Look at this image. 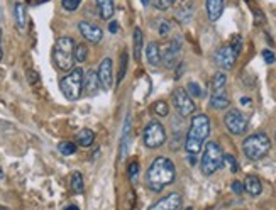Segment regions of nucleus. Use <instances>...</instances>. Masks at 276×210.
I'll return each instance as SVG.
<instances>
[{
	"instance_id": "f257e3e1",
	"label": "nucleus",
	"mask_w": 276,
	"mask_h": 210,
	"mask_svg": "<svg viewBox=\"0 0 276 210\" xmlns=\"http://www.w3.org/2000/svg\"><path fill=\"white\" fill-rule=\"evenodd\" d=\"M176 168L175 163L166 156H158L146 171V187L151 192L159 193L175 182Z\"/></svg>"
},
{
	"instance_id": "f03ea898",
	"label": "nucleus",
	"mask_w": 276,
	"mask_h": 210,
	"mask_svg": "<svg viewBox=\"0 0 276 210\" xmlns=\"http://www.w3.org/2000/svg\"><path fill=\"white\" fill-rule=\"evenodd\" d=\"M208 134H210V119H208L205 114H197L191 117L190 129L186 132V137L183 142L185 151L188 153V161L191 165H195L197 156L200 155Z\"/></svg>"
},
{
	"instance_id": "7ed1b4c3",
	"label": "nucleus",
	"mask_w": 276,
	"mask_h": 210,
	"mask_svg": "<svg viewBox=\"0 0 276 210\" xmlns=\"http://www.w3.org/2000/svg\"><path fill=\"white\" fill-rule=\"evenodd\" d=\"M75 41L68 36H63L54 43L53 61L60 71H71L75 65Z\"/></svg>"
},
{
	"instance_id": "20e7f679",
	"label": "nucleus",
	"mask_w": 276,
	"mask_h": 210,
	"mask_svg": "<svg viewBox=\"0 0 276 210\" xmlns=\"http://www.w3.org/2000/svg\"><path fill=\"white\" fill-rule=\"evenodd\" d=\"M269 149H271V141H269L268 134L264 132H256V134L247 136L242 142V153L247 160L259 161L264 156H268Z\"/></svg>"
},
{
	"instance_id": "39448f33",
	"label": "nucleus",
	"mask_w": 276,
	"mask_h": 210,
	"mask_svg": "<svg viewBox=\"0 0 276 210\" xmlns=\"http://www.w3.org/2000/svg\"><path fill=\"white\" fill-rule=\"evenodd\" d=\"M224 166V151L215 141L205 142L204 155H202L200 170L205 176H212L217 170Z\"/></svg>"
},
{
	"instance_id": "423d86ee",
	"label": "nucleus",
	"mask_w": 276,
	"mask_h": 210,
	"mask_svg": "<svg viewBox=\"0 0 276 210\" xmlns=\"http://www.w3.org/2000/svg\"><path fill=\"white\" fill-rule=\"evenodd\" d=\"M60 90L65 95L66 100L75 102L83 94V70L73 68L66 76H63L60 81Z\"/></svg>"
},
{
	"instance_id": "0eeeda50",
	"label": "nucleus",
	"mask_w": 276,
	"mask_h": 210,
	"mask_svg": "<svg viewBox=\"0 0 276 210\" xmlns=\"http://www.w3.org/2000/svg\"><path fill=\"white\" fill-rule=\"evenodd\" d=\"M166 142V131L164 126L158 121H151L148 126L144 127L143 132V144L149 149H156L161 147Z\"/></svg>"
},
{
	"instance_id": "6e6552de",
	"label": "nucleus",
	"mask_w": 276,
	"mask_h": 210,
	"mask_svg": "<svg viewBox=\"0 0 276 210\" xmlns=\"http://www.w3.org/2000/svg\"><path fill=\"white\" fill-rule=\"evenodd\" d=\"M224 124H226V129L231 132L232 136H242L244 132L247 131L249 119L247 115L242 114L239 109H231L224 115Z\"/></svg>"
},
{
	"instance_id": "1a4fd4ad",
	"label": "nucleus",
	"mask_w": 276,
	"mask_h": 210,
	"mask_svg": "<svg viewBox=\"0 0 276 210\" xmlns=\"http://www.w3.org/2000/svg\"><path fill=\"white\" fill-rule=\"evenodd\" d=\"M171 99H173L175 109L178 110V114L181 117H188L191 114H195L197 105H195L194 99H191V97L186 94L185 88H176L173 92V95H171Z\"/></svg>"
},
{
	"instance_id": "9d476101",
	"label": "nucleus",
	"mask_w": 276,
	"mask_h": 210,
	"mask_svg": "<svg viewBox=\"0 0 276 210\" xmlns=\"http://www.w3.org/2000/svg\"><path fill=\"white\" fill-rule=\"evenodd\" d=\"M237 56L239 54L229 44L227 46H220V48L213 53V63H215L218 68H222V70H232L234 65H236Z\"/></svg>"
},
{
	"instance_id": "9b49d317",
	"label": "nucleus",
	"mask_w": 276,
	"mask_h": 210,
	"mask_svg": "<svg viewBox=\"0 0 276 210\" xmlns=\"http://www.w3.org/2000/svg\"><path fill=\"white\" fill-rule=\"evenodd\" d=\"M98 83L103 90H111L114 85V63L111 58H103L97 71Z\"/></svg>"
},
{
	"instance_id": "f8f14e48",
	"label": "nucleus",
	"mask_w": 276,
	"mask_h": 210,
	"mask_svg": "<svg viewBox=\"0 0 276 210\" xmlns=\"http://www.w3.org/2000/svg\"><path fill=\"white\" fill-rule=\"evenodd\" d=\"M78 31H80V34L92 44H98L103 38V31L98 27L97 24L88 22V20H81V22L78 24Z\"/></svg>"
},
{
	"instance_id": "ddd939ff",
	"label": "nucleus",
	"mask_w": 276,
	"mask_h": 210,
	"mask_svg": "<svg viewBox=\"0 0 276 210\" xmlns=\"http://www.w3.org/2000/svg\"><path fill=\"white\" fill-rule=\"evenodd\" d=\"M180 53H181V41L180 39H173L163 49V53H161V61L164 63V66H168V68H173V66L178 63Z\"/></svg>"
},
{
	"instance_id": "4468645a",
	"label": "nucleus",
	"mask_w": 276,
	"mask_h": 210,
	"mask_svg": "<svg viewBox=\"0 0 276 210\" xmlns=\"http://www.w3.org/2000/svg\"><path fill=\"white\" fill-rule=\"evenodd\" d=\"M181 205H183V200H181L180 193H170L153 203L149 210H181Z\"/></svg>"
},
{
	"instance_id": "2eb2a0df",
	"label": "nucleus",
	"mask_w": 276,
	"mask_h": 210,
	"mask_svg": "<svg viewBox=\"0 0 276 210\" xmlns=\"http://www.w3.org/2000/svg\"><path fill=\"white\" fill-rule=\"evenodd\" d=\"M98 78H97V73L93 70H87L83 71V92L87 95H97L98 92Z\"/></svg>"
},
{
	"instance_id": "dca6fc26",
	"label": "nucleus",
	"mask_w": 276,
	"mask_h": 210,
	"mask_svg": "<svg viewBox=\"0 0 276 210\" xmlns=\"http://www.w3.org/2000/svg\"><path fill=\"white\" fill-rule=\"evenodd\" d=\"M129 144H131V115L126 117L124 121V131H122V137H121V161L126 160L127 153H129Z\"/></svg>"
},
{
	"instance_id": "f3484780",
	"label": "nucleus",
	"mask_w": 276,
	"mask_h": 210,
	"mask_svg": "<svg viewBox=\"0 0 276 210\" xmlns=\"http://www.w3.org/2000/svg\"><path fill=\"white\" fill-rule=\"evenodd\" d=\"M205 9H207L208 20H210V22H217L224 12V0H207Z\"/></svg>"
},
{
	"instance_id": "a211bd4d",
	"label": "nucleus",
	"mask_w": 276,
	"mask_h": 210,
	"mask_svg": "<svg viewBox=\"0 0 276 210\" xmlns=\"http://www.w3.org/2000/svg\"><path fill=\"white\" fill-rule=\"evenodd\" d=\"M242 185H244V190H246L251 197L261 195V192H263V183H261V180H259L258 176H254V175L246 176V180L242 182Z\"/></svg>"
},
{
	"instance_id": "6ab92c4d",
	"label": "nucleus",
	"mask_w": 276,
	"mask_h": 210,
	"mask_svg": "<svg viewBox=\"0 0 276 210\" xmlns=\"http://www.w3.org/2000/svg\"><path fill=\"white\" fill-rule=\"evenodd\" d=\"M226 85H227V75L224 73V71H218V73L213 75V78L210 81L212 95H224Z\"/></svg>"
},
{
	"instance_id": "aec40b11",
	"label": "nucleus",
	"mask_w": 276,
	"mask_h": 210,
	"mask_svg": "<svg viewBox=\"0 0 276 210\" xmlns=\"http://www.w3.org/2000/svg\"><path fill=\"white\" fill-rule=\"evenodd\" d=\"M14 17H15V25H17V29L22 33L25 25H27V12H25L24 4L17 2L14 5Z\"/></svg>"
},
{
	"instance_id": "412c9836",
	"label": "nucleus",
	"mask_w": 276,
	"mask_h": 210,
	"mask_svg": "<svg viewBox=\"0 0 276 210\" xmlns=\"http://www.w3.org/2000/svg\"><path fill=\"white\" fill-rule=\"evenodd\" d=\"M143 48H144V36H143V31L139 27L134 29V38H132V56L134 59L139 61L141 59V53H143Z\"/></svg>"
},
{
	"instance_id": "4be33fe9",
	"label": "nucleus",
	"mask_w": 276,
	"mask_h": 210,
	"mask_svg": "<svg viewBox=\"0 0 276 210\" xmlns=\"http://www.w3.org/2000/svg\"><path fill=\"white\" fill-rule=\"evenodd\" d=\"M97 7H98V14L103 20L112 19L114 12H116V5H114V0H97Z\"/></svg>"
},
{
	"instance_id": "5701e85b",
	"label": "nucleus",
	"mask_w": 276,
	"mask_h": 210,
	"mask_svg": "<svg viewBox=\"0 0 276 210\" xmlns=\"http://www.w3.org/2000/svg\"><path fill=\"white\" fill-rule=\"evenodd\" d=\"M146 58H148L151 66H159L161 65V49L156 43H149L146 48Z\"/></svg>"
},
{
	"instance_id": "b1692460",
	"label": "nucleus",
	"mask_w": 276,
	"mask_h": 210,
	"mask_svg": "<svg viewBox=\"0 0 276 210\" xmlns=\"http://www.w3.org/2000/svg\"><path fill=\"white\" fill-rule=\"evenodd\" d=\"M93 141H95V132L92 129H81L76 134V142L81 147H90L93 144Z\"/></svg>"
},
{
	"instance_id": "393cba45",
	"label": "nucleus",
	"mask_w": 276,
	"mask_h": 210,
	"mask_svg": "<svg viewBox=\"0 0 276 210\" xmlns=\"http://www.w3.org/2000/svg\"><path fill=\"white\" fill-rule=\"evenodd\" d=\"M176 19H178L181 24L190 22V20L194 19V5L186 4V5H183V7H180L178 10H176Z\"/></svg>"
},
{
	"instance_id": "a878e982",
	"label": "nucleus",
	"mask_w": 276,
	"mask_h": 210,
	"mask_svg": "<svg viewBox=\"0 0 276 210\" xmlns=\"http://www.w3.org/2000/svg\"><path fill=\"white\" fill-rule=\"evenodd\" d=\"M229 99L226 97V94L224 95H212L210 97V107L212 109H215V110H226L227 107H229Z\"/></svg>"
},
{
	"instance_id": "bb28decb",
	"label": "nucleus",
	"mask_w": 276,
	"mask_h": 210,
	"mask_svg": "<svg viewBox=\"0 0 276 210\" xmlns=\"http://www.w3.org/2000/svg\"><path fill=\"white\" fill-rule=\"evenodd\" d=\"M70 187H71V190L75 192V193H83V190H85V185H83V176H81L80 171H75L71 175Z\"/></svg>"
},
{
	"instance_id": "cd10ccee",
	"label": "nucleus",
	"mask_w": 276,
	"mask_h": 210,
	"mask_svg": "<svg viewBox=\"0 0 276 210\" xmlns=\"http://www.w3.org/2000/svg\"><path fill=\"white\" fill-rule=\"evenodd\" d=\"M186 94H188L191 99H202V97H204V88H202L200 83H197V81H190L188 86H186Z\"/></svg>"
},
{
	"instance_id": "c85d7f7f",
	"label": "nucleus",
	"mask_w": 276,
	"mask_h": 210,
	"mask_svg": "<svg viewBox=\"0 0 276 210\" xmlns=\"http://www.w3.org/2000/svg\"><path fill=\"white\" fill-rule=\"evenodd\" d=\"M127 59H129V54L127 51H122L121 54V68H119V73H117V85L122 83L124 76H126V71H127Z\"/></svg>"
},
{
	"instance_id": "c756f323",
	"label": "nucleus",
	"mask_w": 276,
	"mask_h": 210,
	"mask_svg": "<svg viewBox=\"0 0 276 210\" xmlns=\"http://www.w3.org/2000/svg\"><path fill=\"white\" fill-rule=\"evenodd\" d=\"M58 151L63 156H71V155H75V153H76V144H75V142H71V141H63V142H60V144H58Z\"/></svg>"
},
{
	"instance_id": "7c9ffc66",
	"label": "nucleus",
	"mask_w": 276,
	"mask_h": 210,
	"mask_svg": "<svg viewBox=\"0 0 276 210\" xmlns=\"http://www.w3.org/2000/svg\"><path fill=\"white\" fill-rule=\"evenodd\" d=\"M88 58V48L85 44H76L75 46V61L76 63H85Z\"/></svg>"
},
{
	"instance_id": "2f4dec72",
	"label": "nucleus",
	"mask_w": 276,
	"mask_h": 210,
	"mask_svg": "<svg viewBox=\"0 0 276 210\" xmlns=\"http://www.w3.org/2000/svg\"><path fill=\"white\" fill-rule=\"evenodd\" d=\"M153 112L158 117H166L170 114V107H168V104L166 102H163V100H159V102H156V104L153 105Z\"/></svg>"
},
{
	"instance_id": "473e14b6",
	"label": "nucleus",
	"mask_w": 276,
	"mask_h": 210,
	"mask_svg": "<svg viewBox=\"0 0 276 210\" xmlns=\"http://www.w3.org/2000/svg\"><path fill=\"white\" fill-rule=\"evenodd\" d=\"M170 33H171V24L166 19H159V22H158V34L161 36V38H168Z\"/></svg>"
},
{
	"instance_id": "72a5a7b5",
	"label": "nucleus",
	"mask_w": 276,
	"mask_h": 210,
	"mask_svg": "<svg viewBox=\"0 0 276 210\" xmlns=\"http://www.w3.org/2000/svg\"><path fill=\"white\" fill-rule=\"evenodd\" d=\"M224 165H226L232 173H237V171H239V165H237L236 158H234L232 155H224Z\"/></svg>"
},
{
	"instance_id": "f704fd0d",
	"label": "nucleus",
	"mask_w": 276,
	"mask_h": 210,
	"mask_svg": "<svg viewBox=\"0 0 276 210\" xmlns=\"http://www.w3.org/2000/svg\"><path fill=\"white\" fill-rule=\"evenodd\" d=\"M81 0H61V5H63V9L66 12H75V10L80 7Z\"/></svg>"
},
{
	"instance_id": "c9c22d12",
	"label": "nucleus",
	"mask_w": 276,
	"mask_h": 210,
	"mask_svg": "<svg viewBox=\"0 0 276 210\" xmlns=\"http://www.w3.org/2000/svg\"><path fill=\"white\" fill-rule=\"evenodd\" d=\"M176 2H178V0H154V7L164 12V10H168V9L173 7Z\"/></svg>"
},
{
	"instance_id": "e433bc0d",
	"label": "nucleus",
	"mask_w": 276,
	"mask_h": 210,
	"mask_svg": "<svg viewBox=\"0 0 276 210\" xmlns=\"http://www.w3.org/2000/svg\"><path fill=\"white\" fill-rule=\"evenodd\" d=\"M231 48L236 51V53L239 54L241 53V49H242V38H241V34H234L232 38H231Z\"/></svg>"
},
{
	"instance_id": "4c0bfd02",
	"label": "nucleus",
	"mask_w": 276,
	"mask_h": 210,
	"mask_svg": "<svg viewBox=\"0 0 276 210\" xmlns=\"http://www.w3.org/2000/svg\"><path fill=\"white\" fill-rule=\"evenodd\" d=\"M137 175H139V163L131 161V165H129V176H131L132 182H136Z\"/></svg>"
},
{
	"instance_id": "58836bf2",
	"label": "nucleus",
	"mask_w": 276,
	"mask_h": 210,
	"mask_svg": "<svg viewBox=\"0 0 276 210\" xmlns=\"http://www.w3.org/2000/svg\"><path fill=\"white\" fill-rule=\"evenodd\" d=\"M263 58H264V61H266L268 65H273L274 61H276L274 53H273V51H269V49H264V51H263Z\"/></svg>"
},
{
	"instance_id": "ea45409f",
	"label": "nucleus",
	"mask_w": 276,
	"mask_h": 210,
	"mask_svg": "<svg viewBox=\"0 0 276 210\" xmlns=\"http://www.w3.org/2000/svg\"><path fill=\"white\" fill-rule=\"evenodd\" d=\"M231 188H232V192L236 193V195H241V193L244 192V185H242V182H232V185H231Z\"/></svg>"
},
{
	"instance_id": "a19ab883",
	"label": "nucleus",
	"mask_w": 276,
	"mask_h": 210,
	"mask_svg": "<svg viewBox=\"0 0 276 210\" xmlns=\"http://www.w3.org/2000/svg\"><path fill=\"white\" fill-rule=\"evenodd\" d=\"M121 29L119 27V22L117 20H111V24H108V31H111L112 34H117V31Z\"/></svg>"
},
{
	"instance_id": "79ce46f5",
	"label": "nucleus",
	"mask_w": 276,
	"mask_h": 210,
	"mask_svg": "<svg viewBox=\"0 0 276 210\" xmlns=\"http://www.w3.org/2000/svg\"><path fill=\"white\" fill-rule=\"evenodd\" d=\"M27 78H29V81H31V83H38V81H39V76H38V73H36V71H29V73H27Z\"/></svg>"
},
{
	"instance_id": "37998d69",
	"label": "nucleus",
	"mask_w": 276,
	"mask_h": 210,
	"mask_svg": "<svg viewBox=\"0 0 276 210\" xmlns=\"http://www.w3.org/2000/svg\"><path fill=\"white\" fill-rule=\"evenodd\" d=\"M254 14H256V24H263L264 22V15L261 14V10H254Z\"/></svg>"
},
{
	"instance_id": "c03bdc74",
	"label": "nucleus",
	"mask_w": 276,
	"mask_h": 210,
	"mask_svg": "<svg viewBox=\"0 0 276 210\" xmlns=\"http://www.w3.org/2000/svg\"><path fill=\"white\" fill-rule=\"evenodd\" d=\"M183 68H185V63H180L178 70H176V75H175V78H176V80L181 78V71H183Z\"/></svg>"
},
{
	"instance_id": "a18cd8bd",
	"label": "nucleus",
	"mask_w": 276,
	"mask_h": 210,
	"mask_svg": "<svg viewBox=\"0 0 276 210\" xmlns=\"http://www.w3.org/2000/svg\"><path fill=\"white\" fill-rule=\"evenodd\" d=\"M241 104H242V105H251V99H247V97H242Z\"/></svg>"
},
{
	"instance_id": "49530a36",
	"label": "nucleus",
	"mask_w": 276,
	"mask_h": 210,
	"mask_svg": "<svg viewBox=\"0 0 276 210\" xmlns=\"http://www.w3.org/2000/svg\"><path fill=\"white\" fill-rule=\"evenodd\" d=\"M2 56H4V53H2V31H0V59H2Z\"/></svg>"
},
{
	"instance_id": "de8ad7c7",
	"label": "nucleus",
	"mask_w": 276,
	"mask_h": 210,
	"mask_svg": "<svg viewBox=\"0 0 276 210\" xmlns=\"http://www.w3.org/2000/svg\"><path fill=\"white\" fill-rule=\"evenodd\" d=\"M66 210H80V208H78L76 205H68V207H66Z\"/></svg>"
},
{
	"instance_id": "09e8293b",
	"label": "nucleus",
	"mask_w": 276,
	"mask_h": 210,
	"mask_svg": "<svg viewBox=\"0 0 276 210\" xmlns=\"http://www.w3.org/2000/svg\"><path fill=\"white\" fill-rule=\"evenodd\" d=\"M44 2H49V0H34V4H44Z\"/></svg>"
},
{
	"instance_id": "8fccbe9b",
	"label": "nucleus",
	"mask_w": 276,
	"mask_h": 210,
	"mask_svg": "<svg viewBox=\"0 0 276 210\" xmlns=\"http://www.w3.org/2000/svg\"><path fill=\"white\" fill-rule=\"evenodd\" d=\"M141 2H143V5H144V7H146V5L149 4V0H141Z\"/></svg>"
},
{
	"instance_id": "3c124183",
	"label": "nucleus",
	"mask_w": 276,
	"mask_h": 210,
	"mask_svg": "<svg viewBox=\"0 0 276 210\" xmlns=\"http://www.w3.org/2000/svg\"><path fill=\"white\" fill-rule=\"evenodd\" d=\"M0 178H4V171H2V168H0Z\"/></svg>"
},
{
	"instance_id": "603ef678",
	"label": "nucleus",
	"mask_w": 276,
	"mask_h": 210,
	"mask_svg": "<svg viewBox=\"0 0 276 210\" xmlns=\"http://www.w3.org/2000/svg\"><path fill=\"white\" fill-rule=\"evenodd\" d=\"M186 210H194V208H191V207H188V208H186Z\"/></svg>"
},
{
	"instance_id": "864d4df0",
	"label": "nucleus",
	"mask_w": 276,
	"mask_h": 210,
	"mask_svg": "<svg viewBox=\"0 0 276 210\" xmlns=\"http://www.w3.org/2000/svg\"><path fill=\"white\" fill-rule=\"evenodd\" d=\"M274 142H276V132H274Z\"/></svg>"
}]
</instances>
